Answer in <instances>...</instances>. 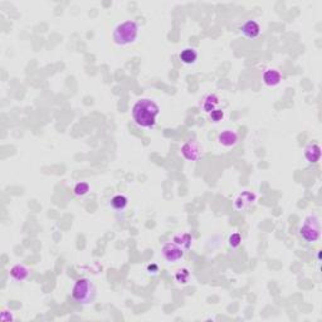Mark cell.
<instances>
[{
    "instance_id": "1",
    "label": "cell",
    "mask_w": 322,
    "mask_h": 322,
    "mask_svg": "<svg viewBox=\"0 0 322 322\" xmlns=\"http://www.w3.org/2000/svg\"><path fill=\"white\" fill-rule=\"evenodd\" d=\"M160 113V107L155 101L150 98H141L136 101L132 107V119L135 124L141 128H154L156 125V117Z\"/></svg>"
},
{
    "instance_id": "2",
    "label": "cell",
    "mask_w": 322,
    "mask_h": 322,
    "mask_svg": "<svg viewBox=\"0 0 322 322\" xmlns=\"http://www.w3.org/2000/svg\"><path fill=\"white\" fill-rule=\"evenodd\" d=\"M72 298L73 301L82 306L93 304L97 296V288L94 286V283L89 278H79L73 285L72 288Z\"/></svg>"
},
{
    "instance_id": "3",
    "label": "cell",
    "mask_w": 322,
    "mask_h": 322,
    "mask_svg": "<svg viewBox=\"0 0 322 322\" xmlns=\"http://www.w3.org/2000/svg\"><path fill=\"white\" fill-rule=\"evenodd\" d=\"M112 36L117 46H130L136 42L139 36V25L134 20L122 21L115 28Z\"/></svg>"
},
{
    "instance_id": "4",
    "label": "cell",
    "mask_w": 322,
    "mask_h": 322,
    "mask_svg": "<svg viewBox=\"0 0 322 322\" xmlns=\"http://www.w3.org/2000/svg\"><path fill=\"white\" fill-rule=\"evenodd\" d=\"M302 239H304L308 243L317 242L321 237V225H320V219L316 215H310L301 225L298 231Z\"/></svg>"
},
{
    "instance_id": "5",
    "label": "cell",
    "mask_w": 322,
    "mask_h": 322,
    "mask_svg": "<svg viewBox=\"0 0 322 322\" xmlns=\"http://www.w3.org/2000/svg\"><path fill=\"white\" fill-rule=\"evenodd\" d=\"M181 155L188 161H197L201 158V146L197 140H188L181 146Z\"/></svg>"
},
{
    "instance_id": "6",
    "label": "cell",
    "mask_w": 322,
    "mask_h": 322,
    "mask_svg": "<svg viewBox=\"0 0 322 322\" xmlns=\"http://www.w3.org/2000/svg\"><path fill=\"white\" fill-rule=\"evenodd\" d=\"M162 255L167 262H178L184 257V252L185 250L181 248L179 244H177L175 242H169V243L164 244L162 247Z\"/></svg>"
},
{
    "instance_id": "7",
    "label": "cell",
    "mask_w": 322,
    "mask_h": 322,
    "mask_svg": "<svg viewBox=\"0 0 322 322\" xmlns=\"http://www.w3.org/2000/svg\"><path fill=\"white\" fill-rule=\"evenodd\" d=\"M262 81L268 87H276L282 81V74L276 68H267L262 73Z\"/></svg>"
},
{
    "instance_id": "8",
    "label": "cell",
    "mask_w": 322,
    "mask_h": 322,
    "mask_svg": "<svg viewBox=\"0 0 322 322\" xmlns=\"http://www.w3.org/2000/svg\"><path fill=\"white\" fill-rule=\"evenodd\" d=\"M240 33L243 34L247 39H255L261 34V25L255 20H247L240 27Z\"/></svg>"
},
{
    "instance_id": "9",
    "label": "cell",
    "mask_w": 322,
    "mask_h": 322,
    "mask_svg": "<svg viewBox=\"0 0 322 322\" xmlns=\"http://www.w3.org/2000/svg\"><path fill=\"white\" fill-rule=\"evenodd\" d=\"M255 199H257V197H255L254 193L252 192L240 193V194L235 197V200H234V207H235V209L238 210L247 209V208L250 207V205L254 203Z\"/></svg>"
},
{
    "instance_id": "10",
    "label": "cell",
    "mask_w": 322,
    "mask_h": 322,
    "mask_svg": "<svg viewBox=\"0 0 322 322\" xmlns=\"http://www.w3.org/2000/svg\"><path fill=\"white\" fill-rule=\"evenodd\" d=\"M218 143L224 147H234L238 143V134L232 130L222 131L218 135Z\"/></svg>"
},
{
    "instance_id": "11",
    "label": "cell",
    "mask_w": 322,
    "mask_h": 322,
    "mask_svg": "<svg viewBox=\"0 0 322 322\" xmlns=\"http://www.w3.org/2000/svg\"><path fill=\"white\" fill-rule=\"evenodd\" d=\"M31 270L24 265H16L10 268V277L17 282H23L29 277Z\"/></svg>"
},
{
    "instance_id": "12",
    "label": "cell",
    "mask_w": 322,
    "mask_h": 322,
    "mask_svg": "<svg viewBox=\"0 0 322 322\" xmlns=\"http://www.w3.org/2000/svg\"><path fill=\"white\" fill-rule=\"evenodd\" d=\"M304 158L310 164H316L321 159V147L317 143H310L304 149Z\"/></svg>"
},
{
    "instance_id": "13",
    "label": "cell",
    "mask_w": 322,
    "mask_h": 322,
    "mask_svg": "<svg viewBox=\"0 0 322 322\" xmlns=\"http://www.w3.org/2000/svg\"><path fill=\"white\" fill-rule=\"evenodd\" d=\"M180 61L184 64H194L197 59V52L194 48H184L181 52L179 53Z\"/></svg>"
},
{
    "instance_id": "14",
    "label": "cell",
    "mask_w": 322,
    "mask_h": 322,
    "mask_svg": "<svg viewBox=\"0 0 322 322\" xmlns=\"http://www.w3.org/2000/svg\"><path fill=\"white\" fill-rule=\"evenodd\" d=\"M218 105H219L218 96H216V94L210 93V94H208L207 97L204 98L203 105H201V106H203V109L205 111V112L210 113V112H213L214 109H216Z\"/></svg>"
},
{
    "instance_id": "15",
    "label": "cell",
    "mask_w": 322,
    "mask_h": 322,
    "mask_svg": "<svg viewBox=\"0 0 322 322\" xmlns=\"http://www.w3.org/2000/svg\"><path fill=\"white\" fill-rule=\"evenodd\" d=\"M128 204V199L125 195H115L111 199V207L115 210H124Z\"/></svg>"
},
{
    "instance_id": "16",
    "label": "cell",
    "mask_w": 322,
    "mask_h": 322,
    "mask_svg": "<svg viewBox=\"0 0 322 322\" xmlns=\"http://www.w3.org/2000/svg\"><path fill=\"white\" fill-rule=\"evenodd\" d=\"M173 242L179 244V246L181 247V248H184V250H189V248H190V244H192V237H190L188 233L178 234V235L174 237Z\"/></svg>"
},
{
    "instance_id": "17",
    "label": "cell",
    "mask_w": 322,
    "mask_h": 322,
    "mask_svg": "<svg viewBox=\"0 0 322 322\" xmlns=\"http://www.w3.org/2000/svg\"><path fill=\"white\" fill-rule=\"evenodd\" d=\"M73 193H74L76 197H85V195H87L89 193V182H85V181L78 182V184H76L74 188H73Z\"/></svg>"
},
{
    "instance_id": "18",
    "label": "cell",
    "mask_w": 322,
    "mask_h": 322,
    "mask_svg": "<svg viewBox=\"0 0 322 322\" xmlns=\"http://www.w3.org/2000/svg\"><path fill=\"white\" fill-rule=\"evenodd\" d=\"M228 243L232 248H238V247L240 246V243H242V237H240V234L239 233L232 234L228 239Z\"/></svg>"
},
{
    "instance_id": "19",
    "label": "cell",
    "mask_w": 322,
    "mask_h": 322,
    "mask_svg": "<svg viewBox=\"0 0 322 322\" xmlns=\"http://www.w3.org/2000/svg\"><path fill=\"white\" fill-rule=\"evenodd\" d=\"M209 116H210V120H212L213 122H219V121H222L223 117H224V112H223L222 109L216 108V109H214L213 112H210Z\"/></svg>"
}]
</instances>
